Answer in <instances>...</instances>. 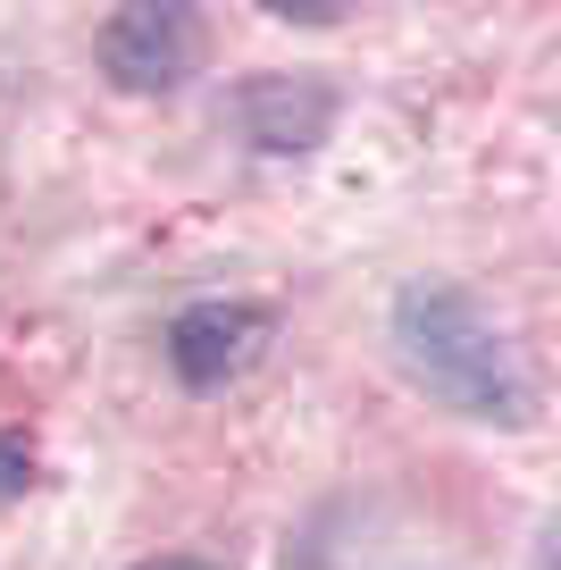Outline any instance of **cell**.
Masks as SVG:
<instances>
[{
	"label": "cell",
	"instance_id": "1",
	"mask_svg": "<svg viewBox=\"0 0 561 570\" xmlns=\"http://www.w3.org/2000/svg\"><path fill=\"white\" fill-rule=\"evenodd\" d=\"M386 344H394V370L436 411H461V420H486V428L537 420V377H528L520 344L461 277H411L386 311Z\"/></svg>",
	"mask_w": 561,
	"mask_h": 570
},
{
	"label": "cell",
	"instance_id": "4",
	"mask_svg": "<svg viewBox=\"0 0 561 570\" xmlns=\"http://www.w3.org/2000/svg\"><path fill=\"white\" fill-rule=\"evenodd\" d=\"M268 336H277V311L268 303H227V294H210V303H185L168 320V370L176 386H194V394H218L227 377H244L252 361L268 353Z\"/></svg>",
	"mask_w": 561,
	"mask_h": 570
},
{
	"label": "cell",
	"instance_id": "2",
	"mask_svg": "<svg viewBox=\"0 0 561 570\" xmlns=\"http://www.w3.org/2000/svg\"><path fill=\"white\" fill-rule=\"evenodd\" d=\"M92 59L118 92H185L210 59V26L185 0H135L92 35Z\"/></svg>",
	"mask_w": 561,
	"mask_h": 570
},
{
	"label": "cell",
	"instance_id": "7",
	"mask_svg": "<svg viewBox=\"0 0 561 570\" xmlns=\"http://www.w3.org/2000/svg\"><path fill=\"white\" fill-rule=\"evenodd\" d=\"M135 570H218V562H201V553H151V562H135Z\"/></svg>",
	"mask_w": 561,
	"mask_h": 570
},
{
	"label": "cell",
	"instance_id": "3",
	"mask_svg": "<svg viewBox=\"0 0 561 570\" xmlns=\"http://www.w3.org/2000/svg\"><path fill=\"white\" fill-rule=\"evenodd\" d=\"M227 118L268 160H311L318 142L335 135V118H344V92H335L327 76H311V68H260V76H244V85L227 92Z\"/></svg>",
	"mask_w": 561,
	"mask_h": 570
},
{
	"label": "cell",
	"instance_id": "5",
	"mask_svg": "<svg viewBox=\"0 0 561 570\" xmlns=\"http://www.w3.org/2000/svg\"><path fill=\"white\" fill-rule=\"evenodd\" d=\"M35 445L26 436H0V503H18V495H35Z\"/></svg>",
	"mask_w": 561,
	"mask_h": 570
},
{
	"label": "cell",
	"instance_id": "6",
	"mask_svg": "<svg viewBox=\"0 0 561 570\" xmlns=\"http://www.w3.org/2000/svg\"><path fill=\"white\" fill-rule=\"evenodd\" d=\"M352 0H268V18H285V26H335Z\"/></svg>",
	"mask_w": 561,
	"mask_h": 570
}]
</instances>
